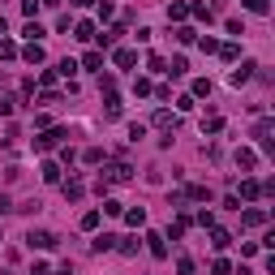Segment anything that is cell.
<instances>
[{
	"instance_id": "cell-10",
	"label": "cell",
	"mask_w": 275,
	"mask_h": 275,
	"mask_svg": "<svg viewBox=\"0 0 275 275\" xmlns=\"http://www.w3.org/2000/svg\"><path fill=\"white\" fill-rule=\"evenodd\" d=\"M155 125H159V129H176V116H172V112H163V107H159V112H155Z\"/></svg>"
},
{
	"instance_id": "cell-3",
	"label": "cell",
	"mask_w": 275,
	"mask_h": 275,
	"mask_svg": "<svg viewBox=\"0 0 275 275\" xmlns=\"http://www.w3.org/2000/svg\"><path fill=\"white\" fill-rule=\"evenodd\" d=\"M254 69H258V65H241V69H232V78H228V82H232V86H245V82L254 78Z\"/></svg>"
},
{
	"instance_id": "cell-21",
	"label": "cell",
	"mask_w": 275,
	"mask_h": 275,
	"mask_svg": "<svg viewBox=\"0 0 275 275\" xmlns=\"http://www.w3.org/2000/svg\"><path fill=\"white\" fill-rule=\"evenodd\" d=\"M82 228H86V232L99 228V211H86V215H82Z\"/></svg>"
},
{
	"instance_id": "cell-23",
	"label": "cell",
	"mask_w": 275,
	"mask_h": 275,
	"mask_svg": "<svg viewBox=\"0 0 275 275\" xmlns=\"http://www.w3.org/2000/svg\"><path fill=\"white\" fill-rule=\"evenodd\" d=\"M82 65H86V69H99L103 56H99V52H86V56H82Z\"/></svg>"
},
{
	"instance_id": "cell-4",
	"label": "cell",
	"mask_w": 275,
	"mask_h": 275,
	"mask_svg": "<svg viewBox=\"0 0 275 275\" xmlns=\"http://www.w3.org/2000/svg\"><path fill=\"white\" fill-rule=\"evenodd\" d=\"M112 61L121 65V69H134V61H138V56H134V47H116V56H112Z\"/></svg>"
},
{
	"instance_id": "cell-18",
	"label": "cell",
	"mask_w": 275,
	"mask_h": 275,
	"mask_svg": "<svg viewBox=\"0 0 275 275\" xmlns=\"http://www.w3.org/2000/svg\"><path fill=\"white\" fill-rule=\"evenodd\" d=\"M211 275H232V262H228V258H215V267H211Z\"/></svg>"
},
{
	"instance_id": "cell-31",
	"label": "cell",
	"mask_w": 275,
	"mask_h": 275,
	"mask_svg": "<svg viewBox=\"0 0 275 275\" xmlns=\"http://www.w3.org/2000/svg\"><path fill=\"white\" fill-rule=\"evenodd\" d=\"M56 275H74V267H69V262H65V267H61V271H56Z\"/></svg>"
},
{
	"instance_id": "cell-30",
	"label": "cell",
	"mask_w": 275,
	"mask_h": 275,
	"mask_svg": "<svg viewBox=\"0 0 275 275\" xmlns=\"http://www.w3.org/2000/svg\"><path fill=\"white\" fill-rule=\"evenodd\" d=\"M5 211H13V202H9L5 194H0V215H5Z\"/></svg>"
},
{
	"instance_id": "cell-26",
	"label": "cell",
	"mask_w": 275,
	"mask_h": 275,
	"mask_svg": "<svg viewBox=\"0 0 275 275\" xmlns=\"http://www.w3.org/2000/svg\"><path fill=\"white\" fill-rule=\"evenodd\" d=\"M198 43H202V52H219V39H211V34H202Z\"/></svg>"
},
{
	"instance_id": "cell-20",
	"label": "cell",
	"mask_w": 275,
	"mask_h": 275,
	"mask_svg": "<svg viewBox=\"0 0 275 275\" xmlns=\"http://www.w3.org/2000/svg\"><path fill=\"white\" fill-rule=\"evenodd\" d=\"M65 198L78 202V198H82V181H69V185H65Z\"/></svg>"
},
{
	"instance_id": "cell-12",
	"label": "cell",
	"mask_w": 275,
	"mask_h": 275,
	"mask_svg": "<svg viewBox=\"0 0 275 275\" xmlns=\"http://www.w3.org/2000/svg\"><path fill=\"white\" fill-rule=\"evenodd\" d=\"M194 39H198L194 26H176V43H194Z\"/></svg>"
},
{
	"instance_id": "cell-29",
	"label": "cell",
	"mask_w": 275,
	"mask_h": 275,
	"mask_svg": "<svg viewBox=\"0 0 275 275\" xmlns=\"http://www.w3.org/2000/svg\"><path fill=\"white\" fill-rule=\"evenodd\" d=\"M13 112V99H0V116H9Z\"/></svg>"
},
{
	"instance_id": "cell-13",
	"label": "cell",
	"mask_w": 275,
	"mask_h": 275,
	"mask_svg": "<svg viewBox=\"0 0 275 275\" xmlns=\"http://www.w3.org/2000/svg\"><path fill=\"white\" fill-rule=\"evenodd\" d=\"M22 34H26V39H30V43H39V39H43V34H47V30L39 26V22H30V26H26V30H22Z\"/></svg>"
},
{
	"instance_id": "cell-7",
	"label": "cell",
	"mask_w": 275,
	"mask_h": 275,
	"mask_svg": "<svg viewBox=\"0 0 275 275\" xmlns=\"http://www.w3.org/2000/svg\"><path fill=\"white\" fill-rule=\"evenodd\" d=\"M39 172H43V181H47V185H56V181H61V168H56V163H52V159H47V163H43V168H39Z\"/></svg>"
},
{
	"instance_id": "cell-19",
	"label": "cell",
	"mask_w": 275,
	"mask_h": 275,
	"mask_svg": "<svg viewBox=\"0 0 275 275\" xmlns=\"http://www.w3.org/2000/svg\"><path fill=\"white\" fill-rule=\"evenodd\" d=\"M168 17H172V22H185L189 9H185V5H168Z\"/></svg>"
},
{
	"instance_id": "cell-6",
	"label": "cell",
	"mask_w": 275,
	"mask_h": 275,
	"mask_svg": "<svg viewBox=\"0 0 275 275\" xmlns=\"http://www.w3.org/2000/svg\"><path fill=\"white\" fill-rule=\"evenodd\" d=\"M254 163H258V155H254V151H245V146L236 151V168H254Z\"/></svg>"
},
{
	"instance_id": "cell-5",
	"label": "cell",
	"mask_w": 275,
	"mask_h": 275,
	"mask_svg": "<svg viewBox=\"0 0 275 275\" xmlns=\"http://www.w3.org/2000/svg\"><path fill=\"white\" fill-rule=\"evenodd\" d=\"M241 224H245V228H258V224H267V211H245Z\"/></svg>"
},
{
	"instance_id": "cell-11",
	"label": "cell",
	"mask_w": 275,
	"mask_h": 275,
	"mask_svg": "<svg viewBox=\"0 0 275 275\" xmlns=\"http://www.w3.org/2000/svg\"><path fill=\"white\" fill-rule=\"evenodd\" d=\"M224 129V116H207V121H202V134H219Z\"/></svg>"
},
{
	"instance_id": "cell-27",
	"label": "cell",
	"mask_w": 275,
	"mask_h": 275,
	"mask_svg": "<svg viewBox=\"0 0 275 275\" xmlns=\"http://www.w3.org/2000/svg\"><path fill=\"white\" fill-rule=\"evenodd\" d=\"M189 13H194V17H202V22H211V9H207V5H202V0H198V5H194V9H189Z\"/></svg>"
},
{
	"instance_id": "cell-22",
	"label": "cell",
	"mask_w": 275,
	"mask_h": 275,
	"mask_svg": "<svg viewBox=\"0 0 275 275\" xmlns=\"http://www.w3.org/2000/svg\"><path fill=\"white\" fill-rule=\"evenodd\" d=\"M125 219H129V224H134V228H138V224H146V211H142V207H134V211L125 215Z\"/></svg>"
},
{
	"instance_id": "cell-15",
	"label": "cell",
	"mask_w": 275,
	"mask_h": 275,
	"mask_svg": "<svg viewBox=\"0 0 275 275\" xmlns=\"http://www.w3.org/2000/svg\"><path fill=\"white\" fill-rule=\"evenodd\" d=\"M219 56H224V61H236V56H241V47H236V43H219Z\"/></svg>"
},
{
	"instance_id": "cell-1",
	"label": "cell",
	"mask_w": 275,
	"mask_h": 275,
	"mask_svg": "<svg viewBox=\"0 0 275 275\" xmlns=\"http://www.w3.org/2000/svg\"><path fill=\"white\" fill-rule=\"evenodd\" d=\"M26 245H30V249H52V245H56V232H47V228H30V232H26Z\"/></svg>"
},
{
	"instance_id": "cell-16",
	"label": "cell",
	"mask_w": 275,
	"mask_h": 275,
	"mask_svg": "<svg viewBox=\"0 0 275 275\" xmlns=\"http://www.w3.org/2000/svg\"><path fill=\"white\" fill-rule=\"evenodd\" d=\"M22 56H26V61H30V65H39V61H43V47H39V43H30V47H26V52H22Z\"/></svg>"
},
{
	"instance_id": "cell-9",
	"label": "cell",
	"mask_w": 275,
	"mask_h": 275,
	"mask_svg": "<svg viewBox=\"0 0 275 275\" xmlns=\"http://www.w3.org/2000/svg\"><path fill=\"white\" fill-rule=\"evenodd\" d=\"M74 34H78L82 43H86V39H95V22H78V26H74Z\"/></svg>"
},
{
	"instance_id": "cell-17",
	"label": "cell",
	"mask_w": 275,
	"mask_h": 275,
	"mask_svg": "<svg viewBox=\"0 0 275 275\" xmlns=\"http://www.w3.org/2000/svg\"><path fill=\"white\" fill-rule=\"evenodd\" d=\"M211 245H215V249H228V232L215 228V232H211Z\"/></svg>"
},
{
	"instance_id": "cell-25",
	"label": "cell",
	"mask_w": 275,
	"mask_h": 275,
	"mask_svg": "<svg viewBox=\"0 0 275 275\" xmlns=\"http://www.w3.org/2000/svg\"><path fill=\"white\" fill-rule=\"evenodd\" d=\"M0 56H5V61H13V56H17V47L9 43V39H0Z\"/></svg>"
},
{
	"instance_id": "cell-24",
	"label": "cell",
	"mask_w": 275,
	"mask_h": 275,
	"mask_svg": "<svg viewBox=\"0 0 275 275\" xmlns=\"http://www.w3.org/2000/svg\"><path fill=\"white\" fill-rule=\"evenodd\" d=\"M241 5L249 9V13H267V0H241Z\"/></svg>"
},
{
	"instance_id": "cell-28",
	"label": "cell",
	"mask_w": 275,
	"mask_h": 275,
	"mask_svg": "<svg viewBox=\"0 0 275 275\" xmlns=\"http://www.w3.org/2000/svg\"><path fill=\"white\" fill-rule=\"evenodd\" d=\"M34 9H39V0H22V13L26 17H34Z\"/></svg>"
},
{
	"instance_id": "cell-8",
	"label": "cell",
	"mask_w": 275,
	"mask_h": 275,
	"mask_svg": "<svg viewBox=\"0 0 275 275\" xmlns=\"http://www.w3.org/2000/svg\"><path fill=\"white\" fill-rule=\"evenodd\" d=\"M146 241H151V254H155V258H163V254H168V245H163V236H159V232H151Z\"/></svg>"
},
{
	"instance_id": "cell-14",
	"label": "cell",
	"mask_w": 275,
	"mask_h": 275,
	"mask_svg": "<svg viewBox=\"0 0 275 275\" xmlns=\"http://www.w3.org/2000/svg\"><path fill=\"white\" fill-rule=\"evenodd\" d=\"M258 194H262L258 181H241V198H258Z\"/></svg>"
},
{
	"instance_id": "cell-32",
	"label": "cell",
	"mask_w": 275,
	"mask_h": 275,
	"mask_svg": "<svg viewBox=\"0 0 275 275\" xmlns=\"http://www.w3.org/2000/svg\"><path fill=\"white\" fill-rule=\"evenodd\" d=\"M69 5H78V9H86V5H90V0H69Z\"/></svg>"
},
{
	"instance_id": "cell-2",
	"label": "cell",
	"mask_w": 275,
	"mask_h": 275,
	"mask_svg": "<svg viewBox=\"0 0 275 275\" xmlns=\"http://www.w3.org/2000/svg\"><path fill=\"white\" fill-rule=\"evenodd\" d=\"M61 138H65V129H47L43 138H34V151H52V146H56Z\"/></svg>"
}]
</instances>
